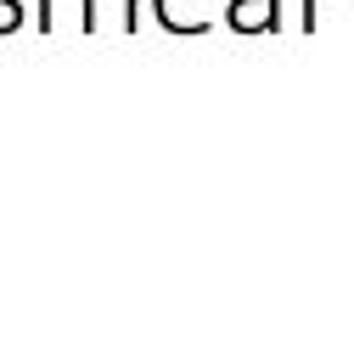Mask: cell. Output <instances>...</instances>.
Returning a JSON list of instances; mask_svg holds the SVG:
<instances>
[{
	"label": "cell",
	"instance_id": "277c9868",
	"mask_svg": "<svg viewBox=\"0 0 354 337\" xmlns=\"http://www.w3.org/2000/svg\"><path fill=\"white\" fill-rule=\"evenodd\" d=\"M23 28V6H12V0H0V34Z\"/></svg>",
	"mask_w": 354,
	"mask_h": 337
},
{
	"label": "cell",
	"instance_id": "8992f818",
	"mask_svg": "<svg viewBox=\"0 0 354 337\" xmlns=\"http://www.w3.org/2000/svg\"><path fill=\"white\" fill-rule=\"evenodd\" d=\"M12 6H23V0H12Z\"/></svg>",
	"mask_w": 354,
	"mask_h": 337
},
{
	"label": "cell",
	"instance_id": "6da1fadb",
	"mask_svg": "<svg viewBox=\"0 0 354 337\" xmlns=\"http://www.w3.org/2000/svg\"><path fill=\"white\" fill-rule=\"evenodd\" d=\"M136 28V0H91L84 34H129Z\"/></svg>",
	"mask_w": 354,
	"mask_h": 337
},
{
	"label": "cell",
	"instance_id": "7a4b0ae2",
	"mask_svg": "<svg viewBox=\"0 0 354 337\" xmlns=\"http://www.w3.org/2000/svg\"><path fill=\"white\" fill-rule=\"evenodd\" d=\"M84 23H91V0H46V6H39V28L46 34L84 28Z\"/></svg>",
	"mask_w": 354,
	"mask_h": 337
},
{
	"label": "cell",
	"instance_id": "3957f363",
	"mask_svg": "<svg viewBox=\"0 0 354 337\" xmlns=\"http://www.w3.org/2000/svg\"><path fill=\"white\" fill-rule=\"evenodd\" d=\"M231 28L236 34H270L276 28V0H231Z\"/></svg>",
	"mask_w": 354,
	"mask_h": 337
},
{
	"label": "cell",
	"instance_id": "5b68a950",
	"mask_svg": "<svg viewBox=\"0 0 354 337\" xmlns=\"http://www.w3.org/2000/svg\"><path fill=\"white\" fill-rule=\"evenodd\" d=\"M158 6H208V0H158Z\"/></svg>",
	"mask_w": 354,
	"mask_h": 337
}]
</instances>
